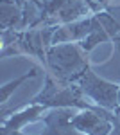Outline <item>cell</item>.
<instances>
[{
    "label": "cell",
    "mask_w": 120,
    "mask_h": 135,
    "mask_svg": "<svg viewBox=\"0 0 120 135\" xmlns=\"http://www.w3.org/2000/svg\"><path fill=\"white\" fill-rule=\"evenodd\" d=\"M74 83L79 85V88L88 97V101L91 104L106 108V110H111V112H115L118 108L120 86L115 83H109L106 79H100L90 67H86L74 79Z\"/></svg>",
    "instance_id": "cell-2"
},
{
    "label": "cell",
    "mask_w": 120,
    "mask_h": 135,
    "mask_svg": "<svg viewBox=\"0 0 120 135\" xmlns=\"http://www.w3.org/2000/svg\"><path fill=\"white\" fill-rule=\"evenodd\" d=\"M2 135H23V133H20V132H11V130H4L2 128Z\"/></svg>",
    "instance_id": "cell-8"
},
{
    "label": "cell",
    "mask_w": 120,
    "mask_h": 135,
    "mask_svg": "<svg viewBox=\"0 0 120 135\" xmlns=\"http://www.w3.org/2000/svg\"><path fill=\"white\" fill-rule=\"evenodd\" d=\"M95 20H97V18H95ZM106 40H109V34L104 31V29L100 27V23L97 22L95 29H93V31H91L90 34H88L82 42H79V43H81V47H82V51L88 52V51H91L95 45H99L100 42H106Z\"/></svg>",
    "instance_id": "cell-5"
},
{
    "label": "cell",
    "mask_w": 120,
    "mask_h": 135,
    "mask_svg": "<svg viewBox=\"0 0 120 135\" xmlns=\"http://www.w3.org/2000/svg\"><path fill=\"white\" fill-rule=\"evenodd\" d=\"M113 119L115 112L100 106H90L79 110L72 117V126L82 135H109L113 130Z\"/></svg>",
    "instance_id": "cell-3"
},
{
    "label": "cell",
    "mask_w": 120,
    "mask_h": 135,
    "mask_svg": "<svg viewBox=\"0 0 120 135\" xmlns=\"http://www.w3.org/2000/svg\"><path fill=\"white\" fill-rule=\"evenodd\" d=\"M108 11H109L111 15L118 20V23H120V6H111V7H108Z\"/></svg>",
    "instance_id": "cell-7"
},
{
    "label": "cell",
    "mask_w": 120,
    "mask_h": 135,
    "mask_svg": "<svg viewBox=\"0 0 120 135\" xmlns=\"http://www.w3.org/2000/svg\"><path fill=\"white\" fill-rule=\"evenodd\" d=\"M47 67L59 81H74L86 67L84 51L77 43H58L47 49Z\"/></svg>",
    "instance_id": "cell-1"
},
{
    "label": "cell",
    "mask_w": 120,
    "mask_h": 135,
    "mask_svg": "<svg viewBox=\"0 0 120 135\" xmlns=\"http://www.w3.org/2000/svg\"><path fill=\"white\" fill-rule=\"evenodd\" d=\"M45 112H47V106L45 104L30 103L29 106H25V108H22L18 112H14L11 117L4 119L2 128L4 130H11V132H20L23 126H27L29 123H34L40 117H43L41 114H45Z\"/></svg>",
    "instance_id": "cell-4"
},
{
    "label": "cell",
    "mask_w": 120,
    "mask_h": 135,
    "mask_svg": "<svg viewBox=\"0 0 120 135\" xmlns=\"http://www.w3.org/2000/svg\"><path fill=\"white\" fill-rule=\"evenodd\" d=\"M34 76H38V69H30L29 72H25L23 76H20V78H16L14 81H11V83L7 85H4L2 86V104H6L7 103V99H9V95L16 88H18V85H22L23 81H27V79H30V78H34Z\"/></svg>",
    "instance_id": "cell-6"
}]
</instances>
